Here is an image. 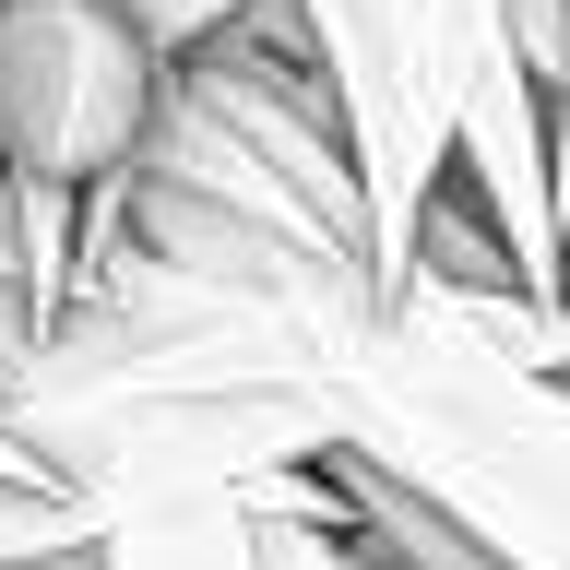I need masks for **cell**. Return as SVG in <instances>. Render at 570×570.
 Returning a JSON list of instances; mask_svg holds the SVG:
<instances>
[{"mask_svg":"<svg viewBox=\"0 0 570 570\" xmlns=\"http://www.w3.org/2000/svg\"><path fill=\"white\" fill-rule=\"evenodd\" d=\"M321 60V96L345 119L356 190H368V285L404 297L428 262V214L452 190V131L499 71H523L511 0H285Z\"/></svg>","mask_w":570,"mask_h":570,"instance_id":"3957f363","label":"cell"},{"mask_svg":"<svg viewBox=\"0 0 570 570\" xmlns=\"http://www.w3.org/2000/svg\"><path fill=\"white\" fill-rule=\"evenodd\" d=\"M203 214L262 285L285 381L309 392L333 463L440 511L488 570H570V381L523 368L452 274H416L404 297H381L333 226H274L238 203Z\"/></svg>","mask_w":570,"mask_h":570,"instance_id":"6da1fadb","label":"cell"},{"mask_svg":"<svg viewBox=\"0 0 570 570\" xmlns=\"http://www.w3.org/2000/svg\"><path fill=\"white\" fill-rule=\"evenodd\" d=\"M262 499H178L96 523V570H262Z\"/></svg>","mask_w":570,"mask_h":570,"instance_id":"277c9868","label":"cell"},{"mask_svg":"<svg viewBox=\"0 0 570 570\" xmlns=\"http://www.w3.org/2000/svg\"><path fill=\"white\" fill-rule=\"evenodd\" d=\"M534 83H547V131H559V203H570V0H511Z\"/></svg>","mask_w":570,"mask_h":570,"instance_id":"5b68a950","label":"cell"},{"mask_svg":"<svg viewBox=\"0 0 570 570\" xmlns=\"http://www.w3.org/2000/svg\"><path fill=\"white\" fill-rule=\"evenodd\" d=\"M178 48L131 0H0V178L24 190V262L48 333L83 297V249L155 155Z\"/></svg>","mask_w":570,"mask_h":570,"instance_id":"7a4b0ae2","label":"cell"}]
</instances>
